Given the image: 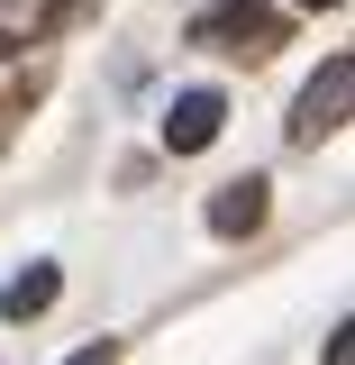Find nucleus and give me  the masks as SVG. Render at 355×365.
I'll list each match as a JSON object with an SVG mask.
<instances>
[{"label":"nucleus","mask_w":355,"mask_h":365,"mask_svg":"<svg viewBox=\"0 0 355 365\" xmlns=\"http://www.w3.org/2000/svg\"><path fill=\"white\" fill-rule=\"evenodd\" d=\"M201 46H228V55H273L282 46V9H265V0H219V9H201V28H191Z\"/></svg>","instance_id":"obj_1"},{"label":"nucleus","mask_w":355,"mask_h":365,"mask_svg":"<svg viewBox=\"0 0 355 365\" xmlns=\"http://www.w3.org/2000/svg\"><path fill=\"white\" fill-rule=\"evenodd\" d=\"M355 101V55H328L310 83H301V110H292V137H337Z\"/></svg>","instance_id":"obj_2"},{"label":"nucleus","mask_w":355,"mask_h":365,"mask_svg":"<svg viewBox=\"0 0 355 365\" xmlns=\"http://www.w3.org/2000/svg\"><path fill=\"white\" fill-rule=\"evenodd\" d=\"M219 128H228V101L210 83H201V91H174V110H164V155H201Z\"/></svg>","instance_id":"obj_3"},{"label":"nucleus","mask_w":355,"mask_h":365,"mask_svg":"<svg viewBox=\"0 0 355 365\" xmlns=\"http://www.w3.org/2000/svg\"><path fill=\"white\" fill-rule=\"evenodd\" d=\"M265 210H273L265 174H246V182H228V192H210V228H219V237H255V228H265Z\"/></svg>","instance_id":"obj_4"},{"label":"nucleus","mask_w":355,"mask_h":365,"mask_svg":"<svg viewBox=\"0 0 355 365\" xmlns=\"http://www.w3.org/2000/svg\"><path fill=\"white\" fill-rule=\"evenodd\" d=\"M55 292H64V274H55V265H28V274H9V283H0V319H37L46 302H55Z\"/></svg>","instance_id":"obj_5"},{"label":"nucleus","mask_w":355,"mask_h":365,"mask_svg":"<svg viewBox=\"0 0 355 365\" xmlns=\"http://www.w3.org/2000/svg\"><path fill=\"white\" fill-rule=\"evenodd\" d=\"M328 365H355V338H346V329H328Z\"/></svg>","instance_id":"obj_6"},{"label":"nucleus","mask_w":355,"mask_h":365,"mask_svg":"<svg viewBox=\"0 0 355 365\" xmlns=\"http://www.w3.org/2000/svg\"><path fill=\"white\" fill-rule=\"evenodd\" d=\"M64 365H110V347H73V356H64Z\"/></svg>","instance_id":"obj_7"},{"label":"nucleus","mask_w":355,"mask_h":365,"mask_svg":"<svg viewBox=\"0 0 355 365\" xmlns=\"http://www.w3.org/2000/svg\"><path fill=\"white\" fill-rule=\"evenodd\" d=\"M301 9H337V0H301Z\"/></svg>","instance_id":"obj_8"}]
</instances>
